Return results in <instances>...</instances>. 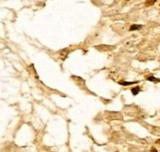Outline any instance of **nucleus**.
<instances>
[{
	"mask_svg": "<svg viewBox=\"0 0 160 152\" xmlns=\"http://www.w3.org/2000/svg\"><path fill=\"white\" fill-rule=\"evenodd\" d=\"M131 92H132V94L134 95H137L140 92V87H134V88H132L131 89Z\"/></svg>",
	"mask_w": 160,
	"mask_h": 152,
	"instance_id": "2",
	"label": "nucleus"
},
{
	"mask_svg": "<svg viewBox=\"0 0 160 152\" xmlns=\"http://www.w3.org/2000/svg\"><path fill=\"white\" fill-rule=\"evenodd\" d=\"M142 27V25L141 24H133L131 25V27H130V31H135V30H139L140 28Z\"/></svg>",
	"mask_w": 160,
	"mask_h": 152,
	"instance_id": "1",
	"label": "nucleus"
},
{
	"mask_svg": "<svg viewBox=\"0 0 160 152\" xmlns=\"http://www.w3.org/2000/svg\"><path fill=\"white\" fill-rule=\"evenodd\" d=\"M148 80L149 81H152V82H156V83H159L160 81L159 79H157V78H155L153 76H150V77L148 78Z\"/></svg>",
	"mask_w": 160,
	"mask_h": 152,
	"instance_id": "4",
	"label": "nucleus"
},
{
	"mask_svg": "<svg viewBox=\"0 0 160 152\" xmlns=\"http://www.w3.org/2000/svg\"><path fill=\"white\" fill-rule=\"evenodd\" d=\"M119 84H121L123 86H128V85H131V84H135V82H126V81H120Z\"/></svg>",
	"mask_w": 160,
	"mask_h": 152,
	"instance_id": "3",
	"label": "nucleus"
}]
</instances>
